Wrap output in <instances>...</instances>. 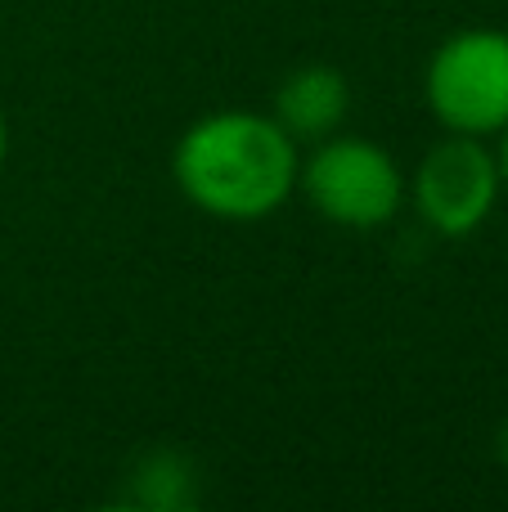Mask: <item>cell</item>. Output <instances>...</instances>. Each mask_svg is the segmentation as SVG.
<instances>
[{
    "label": "cell",
    "instance_id": "cell-1",
    "mask_svg": "<svg viewBox=\"0 0 508 512\" xmlns=\"http://www.w3.org/2000/svg\"><path fill=\"white\" fill-rule=\"evenodd\" d=\"M302 149L270 113H203L171 149L180 198L216 221H266L297 194Z\"/></svg>",
    "mask_w": 508,
    "mask_h": 512
},
{
    "label": "cell",
    "instance_id": "cell-2",
    "mask_svg": "<svg viewBox=\"0 0 508 512\" xmlns=\"http://www.w3.org/2000/svg\"><path fill=\"white\" fill-rule=\"evenodd\" d=\"M297 194L311 203L320 221L374 234L405 212L410 180L378 140L338 131L311 144L302 171H297Z\"/></svg>",
    "mask_w": 508,
    "mask_h": 512
},
{
    "label": "cell",
    "instance_id": "cell-3",
    "mask_svg": "<svg viewBox=\"0 0 508 512\" xmlns=\"http://www.w3.org/2000/svg\"><path fill=\"white\" fill-rule=\"evenodd\" d=\"M423 104L450 135L491 140L508 126V32L459 27L423 68Z\"/></svg>",
    "mask_w": 508,
    "mask_h": 512
},
{
    "label": "cell",
    "instance_id": "cell-4",
    "mask_svg": "<svg viewBox=\"0 0 508 512\" xmlns=\"http://www.w3.org/2000/svg\"><path fill=\"white\" fill-rule=\"evenodd\" d=\"M410 180L405 207H414L419 225L437 239H473L491 212L500 207L504 180L495 153L477 135H450L437 140L419 158Z\"/></svg>",
    "mask_w": 508,
    "mask_h": 512
},
{
    "label": "cell",
    "instance_id": "cell-5",
    "mask_svg": "<svg viewBox=\"0 0 508 512\" xmlns=\"http://www.w3.org/2000/svg\"><path fill=\"white\" fill-rule=\"evenodd\" d=\"M351 113V81L329 63H302L275 86L270 117L293 135L297 144H315L324 135H338Z\"/></svg>",
    "mask_w": 508,
    "mask_h": 512
},
{
    "label": "cell",
    "instance_id": "cell-6",
    "mask_svg": "<svg viewBox=\"0 0 508 512\" xmlns=\"http://www.w3.org/2000/svg\"><path fill=\"white\" fill-rule=\"evenodd\" d=\"M135 504L149 508H180L194 504V472L180 454H149L135 472Z\"/></svg>",
    "mask_w": 508,
    "mask_h": 512
},
{
    "label": "cell",
    "instance_id": "cell-7",
    "mask_svg": "<svg viewBox=\"0 0 508 512\" xmlns=\"http://www.w3.org/2000/svg\"><path fill=\"white\" fill-rule=\"evenodd\" d=\"M495 167H500V180H504V189H508V126L504 131H495Z\"/></svg>",
    "mask_w": 508,
    "mask_h": 512
},
{
    "label": "cell",
    "instance_id": "cell-8",
    "mask_svg": "<svg viewBox=\"0 0 508 512\" xmlns=\"http://www.w3.org/2000/svg\"><path fill=\"white\" fill-rule=\"evenodd\" d=\"M5 158H9V122H5V108H0V171H5Z\"/></svg>",
    "mask_w": 508,
    "mask_h": 512
},
{
    "label": "cell",
    "instance_id": "cell-9",
    "mask_svg": "<svg viewBox=\"0 0 508 512\" xmlns=\"http://www.w3.org/2000/svg\"><path fill=\"white\" fill-rule=\"evenodd\" d=\"M495 454H500V463H508V418H504L500 436H495Z\"/></svg>",
    "mask_w": 508,
    "mask_h": 512
}]
</instances>
